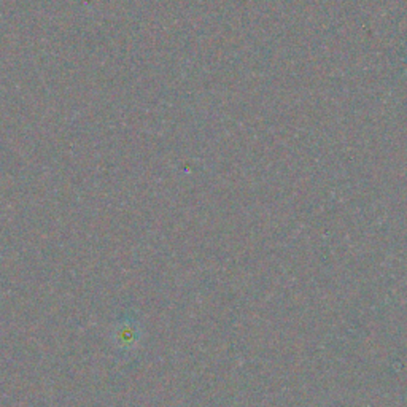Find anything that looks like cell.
I'll use <instances>...</instances> for the list:
<instances>
[{"instance_id":"1","label":"cell","mask_w":407,"mask_h":407,"mask_svg":"<svg viewBox=\"0 0 407 407\" xmlns=\"http://www.w3.org/2000/svg\"><path fill=\"white\" fill-rule=\"evenodd\" d=\"M116 345L118 347H129L131 342L134 341V337H136V328L134 325H131L129 321H125V323H120L118 328H116Z\"/></svg>"}]
</instances>
